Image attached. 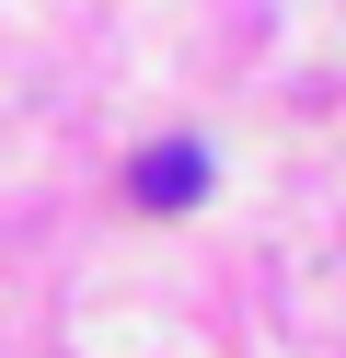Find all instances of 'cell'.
<instances>
[{
  "instance_id": "cell-1",
  "label": "cell",
  "mask_w": 346,
  "mask_h": 358,
  "mask_svg": "<svg viewBox=\"0 0 346 358\" xmlns=\"http://www.w3.org/2000/svg\"><path fill=\"white\" fill-rule=\"evenodd\" d=\"M196 196H208V150H196V139L138 150V208H196Z\"/></svg>"
}]
</instances>
